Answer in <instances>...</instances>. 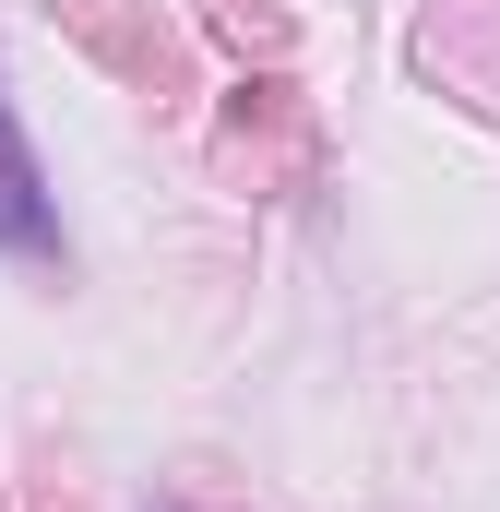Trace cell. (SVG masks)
Segmentation results:
<instances>
[{
	"instance_id": "1",
	"label": "cell",
	"mask_w": 500,
	"mask_h": 512,
	"mask_svg": "<svg viewBox=\"0 0 500 512\" xmlns=\"http://www.w3.org/2000/svg\"><path fill=\"white\" fill-rule=\"evenodd\" d=\"M0 239H36V167H24L12 120H0Z\"/></svg>"
}]
</instances>
